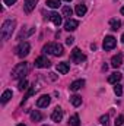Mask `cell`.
<instances>
[{
    "label": "cell",
    "mask_w": 124,
    "mask_h": 126,
    "mask_svg": "<svg viewBox=\"0 0 124 126\" xmlns=\"http://www.w3.org/2000/svg\"><path fill=\"white\" fill-rule=\"evenodd\" d=\"M123 123H124V116H123V114H120V116H118V117L115 119L114 125H115V126H121Z\"/></svg>",
    "instance_id": "27"
},
{
    "label": "cell",
    "mask_w": 124,
    "mask_h": 126,
    "mask_svg": "<svg viewBox=\"0 0 124 126\" xmlns=\"http://www.w3.org/2000/svg\"><path fill=\"white\" fill-rule=\"evenodd\" d=\"M60 4H62V1H60V0H47V6H48V7H51V9H57Z\"/></svg>",
    "instance_id": "22"
},
{
    "label": "cell",
    "mask_w": 124,
    "mask_h": 126,
    "mask_svg": "<svg viewBox=\"0 0 124 126\" xmlns=\"http://www.w3.org/2000/svg\"><path fill=\"white\" fill-rule=\"evenodd\" d=\"M86 10H88V9H86V4H82V3H80V4H76L74 12H76L77 16H83V15L86 13Z\"/></svg>",
    "instance_id": "17"
},
{
    "label": "cell",
    "mask_w": 124,
    "mask_h": 126,
    "mask_svg": "<svg viewBox=\"0 0 124 126\" xmlns=\"http://www.w3.org/2000/svg\"><path fill=\"white\" fill-rule=\"evenodd\" d=\"M18 126H26V125H24V123H19V125H18Z\"/></svg>",
    "instance_id": "33"
},
{
    "label": "cell",
    "mask_w": 124,
    "mask_h": 126,
    "mask_svg": "<svg viewBox=\"0 0 124 126\" xmlns=\"http://www.w3.org/2000/svg\"><path fill=\"white\" fill-rule=\"evenodd\" d=\"M121 81V73L120 72H114V73H111L110 76H108V82L110 84H117V82H120Z\"/></svg>",
    "instance_id": "16"
},
{
    "label": "cell",
    "mask_w": 124,
    "mask_h": 126,
    "mask_svg": "<svg viewBox=\"0 0 124 126\" xmlns=\"http://www.w3.org/2000/svg\"><path fill=\"white\" fill-rule=\"evenodd\" d=\"M110 27H111V30H112V31H117V30H120L121 22H120L118 19H111V21H110Z\"/></svg>",
    "instance_id": "20"
},
{
    "label": "cell",
    "mask_w": 124,
    "mask_h": 126,
    "mask_svg": "<svg viewBox=\"0 0 124 126\" xmlns=\"http://www.w3.org/2000/svg\"><path fill=\"white\" fill-rule=\"evenodd\" d=\"M108 119H110V117H108V114L101 116V117H99V123H101V125H107V123H108Z\"/></svg>",
    "instance_id": "28"
},
{
    "label": "cell",
    "mask_w": 124,
    "mask_h": 126,
    "mask_svg": "<svg viewBox=\"0 0 124 126\" xmlns=\"http://www.w3.org/2000/svg\"><path fill=\"white\" fill-rule=\"evenodd\" d=\"M15 27H16V22L13 21V19H7V21H4L3 22V25H1V38L3 40H9L10 37H12V34L15 31Z\"/></svg>",
    "instance_id": "1"
},
{
    "label": "cell",
    "mask_w": 124,
    "mask_h": 126,
    "mask_svg": "<svg viewBox=\"0 0 124 126\" xmlns=\"http://www.w3.org/2000/svg\"><path fill=\"white\" fill-rule=\"evenodd\" d=\"M51 119L54 120V122H60L63 119V110L60 107H56L54 110H53V113H51Z\"/></svg>",
    "instance_id": "10"
},
{
    "label": "cell",
    "mask_w": 124,
    "mask_h": 126,
    "mask_svg": "<svg viewBox=\"0 0 124 126\" xmlns=\"http://www.w3.org/2000/svg\"><path fill=\"white\" fill-rule=\"evenodd\" d=\"M83 85H85V79H77V81H74V82L70 84V90L72 91H79Z\"/></svg>",
    "instance_id": "14"
},
{
    "label": "cell",
    "mask_w": 124,
    "mask_h": 126,
    "mask_svg": "<svg viewBox=\"0 0 124 126\" xmlns=\"http://www.w3.org/2000/svg\"><path fill=\"white\" fill-rule=\"evenodd\" d=\"M50 64H51V62H50L45 56H39V57H37V59H35V67L42 69V67H48Z\"/></svg>",
    "instance_id": "7"
},
{
    "label": "cell",
    "mask_w": 124,
    "mask_h": 126,
    "mask_svg": "<svg viewBox=\"0 0 124 126\" xmlns=\"http://www.w3.org/2000/svg\"><path fill=\"white\" fill-rule=\"evenodd\" d=\"M28 73V63H19L13 67L12 70V78L13 79H24L25 75Z\"/></svg>",
    "instance_id": "3"
},
{
    "label": "cell",
    "mask_w": 124,
    "mask_h": 126,
    "mask_svg": "<svg viewBox=\"0 0 124 126\" xmlns=\"http://www.w3.org/2000/svg\"><path fill=\"white\" fill-rule=\"evenodd\" d=\"M42 126H45V125H42Z\"/></svg>",
    "instance_id": "35"
},
{
    "label": "cell",
    "mask_w": 124,
    "mask_h": 126,
    "mask_svg": "<svg viewBox=\"0 0 124 126\" xmlns=\"http://www.w3.org/2000/svg\"><path fill=\"white\" fill-rule=\"evenodd\" d=\"M115 46H117V40L112 35H107L105 40H104V44H102L104 50H112Z\"/></svg>",
    "instance_id": "6"
},
{
    "label": "cell",
    "mask_w": 124,
    "mask_h": 126,
    "mask_svg": "<svg viewBox=\"0 0 124 126\" xmlns=\"http://www.w3.org/2000/svg\"><path fill=\"white\" fill-rule=\"evenodd\" d=\"M37 3H38V0H25V4H24V7H25V10L29 13V12H32V10L35 9Z\"/></svg>",
    "instance_id": "15"
},
{
    "label": "cell",
    "mask_w": 124,
    "mask_h": 126,
    "mask_svg": "<svg viewBox=\"0 0 124 126\" xmlns=\"http://www.w3.org/2000/svg\"><path fill=\"white\" fill-rule=\"evenodd\" d=\"M62 13H63V16H67V18L70 19V16H72V13H73V10H72V7H70V6H63V9H62Z\"/></svg>",
    "instance_id": "23"
},
{
    "label": "cell",
    "mask_w": 124,
    "mask_h": 126,
    "mask_svg": "<svg viewBox=\"0 0 124 126\" xmlns=\"http://www.w3.org/2000/svg\"><path fill=\"white\" fill-rule=\"evenodd\" d=\"M42 50H44V53H48L51 56H63L64 54V48L59 43H48V44L44 46Z\"/></svg>",
    "instance_id": "2"
},
{
    "label": "cell",
    "mask_w": 124,
    "mask_h": 126,
    "mask_svg": "<svg viewBox=\"0 0 124 126\" xmlns=\"http://www.w3.org/2000/svg\"><path fill=\"white\" fill-rule=\"evenodd\" d=\"M114 93H115V95H118V97L123 94V88H121L120 84H115V87H114Z\"/></svg>",
    "instance_id": "26"
},
{
    "label": "cell",
    "mask_w": 124,
    "mask_h": 126,
    "mask_svg": "<svg viewBox=\"0 0 124 126\" xmlns=\"http://www.w3.org/2000/svg\"><path fill=\"white\" fill-rule=\"evenodd\" d=\"M26 87H28V81H26V79H22V81L19 82V85H18L19 91H24V90H26Z\"/></svg>",
    "instance_id": "25"
},
{
    "label": "cell",
    "mask_w": 124,
    "mask_h": 126,
    "mask_svg": "<svg viewBox=\"0 0 124 126\" xmlns=\"http://www.w3.org/2000/svg\"><path fill=\"white\" fill-rule=\"evenodd\" d=\"M50 21H51L56 27H60V25H62V16H60L59 13H56V12L50 13Z\"/></svg>",
    "instance_id": "13"
},
{
    "label": "cell",
    "mask_w": 124,
    "mask_h": 126,
    "mask_svg": "<svg viewBox=\"0 0 124 126\" xmlns=\"http://www.w3.org/2000/svg\"><path fill=\"white\" fill-rule=\"evenodd\" d=\"M70 101L74 107H79L82 104V97L80 95H73V97H70Z\"/></svg>",
    "instance_id": "21"
},
{
    "label": "cell",
    "mask_w": 124,
    "mask_h": 126,
    "mask_svg": "<svg viewBox=\"0 0 124 126\" xmlns=\"http://www.w3.org/2000/svg\"><path fill=\"white\" fill-rule=\"evenodd\" d=\"M77 27H79V21H76V19H69L64 24V30L66 31H74Z\"/></svg>",
    "instance_id": "9"
},
{
    "label": "cell",
    "mask_w": 124,
    "mask_h": 126,
    "mask_svg": "<svg viewBox=\"0 0 124 126\" xmlns=\"http://www.w3.org/2000/svg\"><path fill=\"white\" fill-rule=\"evenodd\" d=\"M121 63H123V54H121V53L115 54V56L111 59V66H112V67H118V66H121Z\"/></svg>",
    "instance_id": "12"
},
{
    "label": "cell",
    "mask_w": 124,
    "mask_h": 126,
    "mask_svg": "<svg viewBox=\"0 0 124 126\" xmlns=\"http://www.w3.org/2000/svg\"><path fill=\"white\" fill-rule=\"evenodd\" d=\"M70 59H72V62L74 63H82L86 60V56L77 48V47H74L73 50H72V54H70Z\"/></svg>",
    "instance_id": "5"
},
{
    "label": "cell",
    "mask_w": 124,
    "mask_h": 126,
    "mask_svg": "<svg viewBox=\"0 0 124 126\" xmlns=\"http://www.w3.org/2000/svg\"><path fill=\"white\" fill-rule=\"evenodd\" d=\"M69 126H80V119H79L77 114H73L69 119Z\"/></svg>",
    "instance_id": "18"
},
{
    "label": "cell",
    "mask_w": 124,
    "mask_h": 126,
    "mask_svg": "<svg viewBox=\"0 0 124 126\" xmlns=\"http://www.w3.org/2000/svg\"><path fill=\"white\" fill-rule=\"evenodd\" d=\"M56 69H57V72H59V73L66 75V73L70 70V64H69V63H66V62H62V63H59V64L56 66Z\"/></svg>",
    "instance_id": "11"
},
{
    "label": "cell",
    "mask_w": 124,
    "mask_h": 126,
    "mask_svg": "<svg viewBox=\"0 0 124 126\" xmlns=\"http://www.w3.org/2000/svg\"><path fill=\"white\" fill-rule=\"evenodd\" d=\"M64 1H72V0H64Z\"/></svg>",
    "instance_id": "34"
},
{
    "label": "cell",
    "mask_w": 124,
    "mask_h": 126,
    "mask_svg": "<svg viewBox=\"0 0 124 126\" xmlns=\"http://www.w3.org/2000/svg\"><path fill=\"white\" fill-rule=\"evenodd\" d=\"M31 119L34 120V122H39V120L42 119V114H41L38 110H34V111L31 113Z\"/></svg>",
    "instance_id": "24"
},
{
    "label": "cell",
    "mask_w": 124,
    "mask_h": 126,
    "mask_svg": "<svg viewBox=\"0 0 124 126\" xmlns=\"http://www.w3.org/2000/svg\"><path fill=\"white\" fill-rule=\"evenodd\" d=\"M4 1V4H7V6H12V4H15L18 0H3Z\"/></svg>",
    "instance_id": "30"
},
{
    "label": "cell",
    "mask_w": 124,
    "mask_h": 126,
    "mask_svg": "<svg viewBox=\"0 0 124 126\" xmlns=\"http://www.w3.org/2000/svg\"><path fill=\"white\" fill-rule=\"evenodd\" d=\"M73 41H74V38H73V37L66 38V44H67V46H72V44H73Z\"/></svg>",
    "instance_id": "29"
},
{
    "label": "cell",
    "mask_w": 124,
    "mask_h": 126,
    "mask_svg": "<svg viewBox=\"0 0 124 126\" xmlns=\"http://www.w3.org/2000/svg\"><path fill=\"white\" fill-rule=\"evenodd\" d=\"M121 15H124V6L121 7Z\"/></svg>",
    "instance_id": "31"
},
{
    "label": "cell",
    "mask_w": 124,
    "mask_h": 126,
    "mask_svg": "<svg viewBox=\"0 0 124 126\" xmlns=\"http://www.w3.org/2000/svg\"><path fill=\"white\" fill-rule=\"evenodd\" d=\"M50 101H51L50 95H41V97L37 100V107H39V109H44V107H47V106L50 104Z\"/></svg>",
    "instance_id": "8"
},
{
    "label": "cell",
    "mask_w": 124,
    "mask_h": 126,
    "mask_svg": "<svg viewBox=\"0 0 124 126\" xmlns=\"http://www.w3.org/2000/svg\"><path fill=\"white\" fill-rule=\"evenodd\" d=\"M121 41H123V44H124V34L121 35Z\"/></svg>",
    "instance_id": "32"
},
{
    "label": "cell",
    "mask_w": 124,
    "mask_h": 126,
    "mask_svg": "<svg viewBox=\"0 0 124 126\" xmlns=\"http://www.w3.org/2000/svg\"><path fill=\"white\" fill-rule=\"evenodd\" d=\"M12 95H13V94H12V91H10V90H6V91L1 94V103H3V104H6V103L12 98Z\"/></svg>",
    "instance_id": "19"
},
{
    "label": "cell",
    "mask_w": 124,
    "mask_h": 126,
    "mask_svg": "<svg viewBox=\"0 0 124 126\" xmlns=\"http://www.w3.org/2000/svg\"><path fill=\"white\" fill-rule=\"evenodd\" d=\"M29 50H31L29 43H28V41H22V43H19V46L16 47V54H18L19 57H26V56L29 54Z\"/></svg>",
    "instance_id": "4"
}]
</instances>
